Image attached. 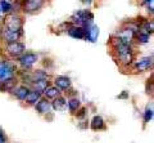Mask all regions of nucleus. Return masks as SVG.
<instances>
[{
  "instance_id": "16",
  "label": "nucleus",
  "mask_w": 154,
  "mask_h": 143,
  "mask_svg": "<svg viewBox=\"0 0 154 143\" xmlns=\"http://www.w3.org/2000/svg\"><path fill=\"white\" fill-rule=\"evenodd\" d=\"M51 110H54L57 112H63L67 110V99L66 97L63 95H59V97H57L53 99L51 102Z\"/></svg>"
},
{
  "instance_id": "6",
  "label": "nucleus",
  "mask_w": 154,
  "mask_h": 143,
  "mask_svg": "<svg viewBox=\"0 0 154 143\" xmlns=\"http://www.w3.org/2000/svg\"><path fill=\"white\" fill-rule=\"evenodd\" d=\"M26 52V46L21 41H16V43H9L7 45V53L11 57H19Z\"/></svg>"
},
{
  "instance_id": "1",
  "label": "nucleus",
  "mask_w": 154,
  "mask_h": 143,
  "mask_svg": "<svg viewBox=\"0 0 154 143\" xmlns=\"http://www.w3.org/2000/svg\"><path fill=\"white\" fill-rule=\"evenodd\" d=\"M93 13L89 11H77L73 13V16L71 17V21L75 23V26H81L85 27L88 23L93 22Z\"/></svg>"
},
{
  "instance_id": "3",
  "label": "nucleus",
  "mask_w": 154,
  "mask_h": 143,
  "mask_svg": "<svg viewBox=\"0 0 154 143\" xmlns=\"http://www.w3.org/2000/svg\"><path fill=\"white\" fill-rule=\"evenodd\" d=\"M16 74V66L8 61H0V81L14 78Z\"/></svg>"
},
{
  "instance_id": "5",
  "label": "nucleus",
  "mask_w": 154,
  "mask_h": 143,
  "mask_svg": "<svg viewBox=\"0 0 154 143\" xmlns=\"http://www.w3.org/2000/svg\"><path fill=\"white\" fill-rule=\"evenodd\" d=\"M37 61H38V56L36 53H31V52H28V53H23L22 56L18 57L19 65H21L23 68H26V70L31 68Z\"/></svg>"
},
{
  "instance_id": "15",
  "label": "nucleus",
  "mask_w": 154,
  "mask_h": 143,
  "mask_svg": "<svg viewBox=\"0 0 154 143\" xmlns=\"http://www.w3.org/2000/svg\"><path fill=\"white\" fill-rule=\"evenodd\" d=\"M68 35L73 39H77V40H82V39H86V32H85V28L81 27V26H71L68 30Z\"/></svg>"
},
{
  "instance_id": "22",
  "label": "nucleus",
  "mask_w": 154,
  "mask_h": 143,
  "mask_svg": "<svg viewBox=\"0 0 154 143\" xmlns=\"http://www.w3.org/2000/svg\"><path fill=\"white\" fill-rule=\"evenodd\" d=\"M81 107V101L77 97H73V98H69L68 101H67V108H68V111L71 113H76V111Z\"/></svg>"
},
{
  "instance_id": "18",
  "label": "nucleus",
  "mask_w": 154,
  "mask_h": 143,
  "mask_svg": "<svg viewBox=\"0 0 154 143\" xmlns=\"http://www.w3.org/2000/svg\"><path fill=\"white\" fill-rule=\"evenodd\" d=\"M17 79L16 78H12V79H8V80H4V81H0V92H9L11 93L12 90L17 87Z\"/></svg>"
},
{
  "instance_id": "21",
  "label": "nucleus",
  "mask_w": 154,
  "mask_h": 143,
  "mask_svg": "<svg viewBox=\"0 0 154 143\" xmlns=\"http://www.w3.org/2000/svg\"><path fill=\"white\" fill-rule=\"evenodd\" d=\"M118 62L123 66H131L135 62V56L134 52H128V53H123L118 56Z\"/></svg>"
},
{
  "instance_id": "2",
  "label": "nucleus",
  "mask_w": 154,
  "mask_h": 143,
  "mask_svg": "<svg viewBox=\"0 0 154 143\" xmlns=\"http://www.w3.org/2000/svg\"><path fill=\"white\" fill-rule=\"evenodd\" d=\"M4 27L11 31H22L23 20L18 14H9L4 20Z\"/></svg>"
},
{
  "instance_id": "20",
  "label": "nucleus",
  "mask_w": 154,
  "mask_h": 143,
  "mask_svg": "<svg viewBox=\"0 0 154 143\" xmlns=\"http://www.w3.org/2000/svg\"><path fill=\"white\" fill-rule=\"evenodd\" d=\"M42 98V93L41 92H37V90H33L31 89V92L28 93L27 95V98H26V103L27 104H30V106H35V104L40 101V99Z\"/></svg>"
},
{
  "instance_id": "25",
  "label": "nucleus",
  "mask_w": 154,
  "mask_h": 143,
  "mask_svg": "<svg viewBox=\"0 0 154 143\" xmlns=\"http://www.w3.org/2000/svg\"><path fill=\"white\" fill-rule=\"evenodd\" d=\"M0 9H2L3 13H11L13 11V5L8 0H2V2H0Z\"/></svg>"
},
{
  "instance_id": "17",
  "label": "nucleus",
  "mask_w": 154,
  "mask_h": 143,
  "mask_svg": "<svg viewBox=\"0 0 154 143\" xmlns=\"http://www.w3.org/2000/svg\"><path fill=\"white\" fill-rule=\"evenodd\" d=\"M30 78H31V85H32L33 83L40 81V80H49L50 75L45 70H36L30 72Z\"/></svg>"
},
{
  "instance_id": "31",
  "label": "nucleus",
  "mask_w": 154,
  "mask_h": 143,
  "mask_svg": "<svg viewBox=\"0 0 154 143\" xmlns=\"http://www.w3.org/2000/svg\"><path fill=\"white\" fill-rule=\"evenodd\" d=\"M81 2H84V3H88V4H90L93 0H81Z\"/></svg>"
},
{
  "instance_id": "14",
  "label": "nucleus",
  "mask_w": 154,
  "mask_h": 143,
  "mask_svg": "<svg viewBox=\"0 0 154 143\" xmlns=\"http://www.w3.org/2000/svg\"><path fill=\"white\" fill-rule=\"evenodd\" d=\"M90 128L94 132H100V130H105V129H107V124H105L104 119L100 115H95L93 117V120L90 121Z\"/></svg>"
},
{
  "instance_id": "10",
  "label": "nucleus",
  "mask_w": 154,
  "mask_h": 143,
  "mask_svg": "<svg viewBox=\"0 0 154 143\" xmlns=\"http://www.w3.org/2000/svg\"><path fill=\"white\" fill-rule=\"evenodd\" d=\"M30 92H31V88L28 87V85H17V87L14 88L11 93L18 99V101L25 102V101H26V98H27V95H28V93H30Z\"/></svg>"
},
{
  "instance_id": "8",
  "label": "nucleus",
  "mask_w": 154,
  "mask_h": 143,
  "mask_svg": "<svg viewBox=\"0 0 154 143\" xmlns=\"http://www.w3.org/2000/svg\"><path fill=\"white\" fill-rule=\"evenodd\" d=\"M134 63H135V70H136L137 72H145L148 70H152V67H153V56L144 57V58L134 62Z\"/></svg>"
},
{
  "instance_id": "32",
  "label": "nucleus",
  "mask_w": 154,
  "mask_h": 143,
  "mask_svg": "<svg viewBox=\"0 0 154 143\" xmlns=\"http://www.w3.org/2000/svg\"><path fill=\"white\" fill-rule=\"evenodd\" d=\"M3 16V12H2V9H0V17H2Z\"/></svg>"
},
{
  "instance_id": "7",
  "label": "nucleus",
  "mask_w": 154,
  "mask_h": 143,
  "mask_svg": "<svg viewBox=\"0 0 154 143\" xmlns=\"http://www.w3.org/2000/svg\"><path fill=\"white\" fill-rule=\"evenodd\" d=\"M116 37H118L119 41L122 43V44H126V45H131L132 40L136 37V34L132 32L131 30H128V28H122V30H119L117 34H116Z\"/></svg>"
},
{
  "instance_id": "27",
  "label": "nucleus",
  "mask_w": 154,
  "mask_h": 143,
  "mask_svg": "<svg viewBox=\"0 0 154 143\" xmlns=\"http://www.w3.org/2000/svg\"><path fill=\"white\" fill-rule=\"evenodd\" d=\"M152 119H153V107L146 106L145 111H144V122L148 124L149 121H152Z\"/></svg>"
},
{
  "instance_id": "23",
  "label": "nucleus",
  "mask_w": 154,
  "mask_h": 143,
  "mask_svg": "<svg viewBox=\"0 0 154 143\" xmlns=\"http://www.w3.org/2000/svg\"><path fill=\"white\" fill-rule=\"evenodd\" d=\"M48 87H50V81H49V80H40V81H36V83L32 84L33 90H37V92H41V93L44 92Z\"/></svg>"
},
{
  "instance_id": "29",
  "label": "nucleus",
  "mask_w": 154,
  "mask_h": 143,
  "mask_svg": "<svg viewBox=\"0 0 154 143\" xmlns=\"http://www.w3.org/2000/svg\"><path fill=\"white\" fill-rule=\"evenodd\" d=\"M8 142V138H7V134L4 133V130L0 128V143H7Z\"/></svg>"
},
{
  "instance_id": "11",
  "label": "nucleus",
  "mask_w": 154,
  "mask_h": 143,
  "mask_svg": "<svg viewBox=\"0 0 154 143\" xmlns=\"http://www.w3.org/2000/svg\"><path fill=\"white\" fill-rule=\"evenodd\" d=\"M35 110L37 113H40V115H48L50 111H51V102L49 99H46L42 97L40 101H38L36 104H35Z\"/></svg>"
},
{
  "instance_id": "13",
  "label": "nucleus",
  "mask_w": 154,
  "mask_h": 143,
  "mask_svg": "<svg viewBox=\"0 0 154 143\" xmlns=\"http://www.w3.org/2000/svg\"><path fill=\"white\" fill-rule=\"evenodd\" d=\"M22 34H23L22 31H11V30H7L5 27H4L3 31H2L3 39H4V41H7L8 44H9V43H16V41H18L19 39H21Z\"/></svg>"
},
{
  "instance_id": "30",
  "label": "nucleus",
  "mask_w": 154,
  "mask_h": 143,
  "mask_svg": "<svg viewBox=\"0 0 154 143\" xmlns=\"http://www.w3.org/2000/svg\"><path fill=\"white\" fill-rule=\"evenodd\" d=\"M128 97H130V94H128V92H126V90H125V92H122L121 94H119V95H118V97H117V98H118V99H127Z\"/></svg>"
},
{
  "instance_id": "19",
  "label": "nucleus",
  "mask_w": 154,
  "mask_h": 143,
  "mask_svg": "<svg viewBox=\"0 0 154 143\" xmlns=\"http://www.w3.org/2000/svg\"><path fill=\"white\" fill-rule=\"evenodd\" d=\"M59 95H62V92L57 87H54V85L48 87L44 92H42V97L46 98V99H49V101H50V99H54L57 97H59Z\"/></svg>"
},
{
  "instance_id": "9",
  "label": "nucleus",
  "mask_w": 154,
  "mask_h": 143,
  "mask_svg": "<svg viewBox=\"0 0 154 143\" xmlns=\"http://www.w3.org/2000/svg\"><path fill=\"white\" fill-rule=\"evenodd\" d=\"M54 87H57L60 92H67L69 88H72V81L68 76L59 75L54 79Z\"/></svg>"
},
{
  "instance_id": "24",
  "label": "nucleus",
  "mask_w": 154,
  "mask_h": 143,
  "mask_svg": "<svg viewBox=\"0 0 154 143\" xmlns=\"http://www.w3.org/2000/svg\"><path fill=\"white\" fill-rule=\"evenodd\" d=\"M113 49H114L116 53H117V56L123 54V53H128V52H132L131 45H126V44H118V45L113 46Z\"/></svg>"
},
{
  "instance_id": "26",
  "label": "nucleus",
  "mask_w": 154,
  "mask_h": 143,
  "mask_svg": "<svg viewBox=\"0 0 154 143\" xmlns=\"http://www.w3.org/2000/svg\"><path fill=\"white\" fill-rule=\"evenodd\" d=\"M75 116H76V119H79V120H85L86 116H88V108L81 106V107H80V108L76 111Z\"/></svg>"
},
{
  "instance_id": "12",
  "label": "nucleus",
  "mask_w": 154,
  "mask_h": 143,
  "mask_svg": "<svg viewBox=\"0 0 154 143\" xmlns=\"http://www.w3.org/2000/svg\"><path fill=\"white\" fill-rule=\"evenodd\" d=\"M84 28H85V32H86V39H88L89 41H91V43H95L96 39H98V36H99V28H98V26L94 25L93 22H90Z\"/></svg>"
},
{
  "instance_id": "4",
  "label": "nucleus",
  "mask_w": 154,
  "mask_h": 143,
  "mask_svg": "<svg viewBox=\"0 0 154 143\" xmlns=\"http://www.w3.org/2000/svg\"><path fill=\"white\" fill-rule=\"evenodd\" d=\"M44 2L45 0H25L22 4V11L27 14H33L42 8Z\"/></svg>"
},
{
  "instance_id": "28",
  "label": "nucleus",
  "mask_w": 154,
  "mask_h": 143,
  "mask_svg": "<svg viewBox=\"0 0 154 143\" xmlns=\"http://www.w3.org/2000/svg\"><path fill=\"white\" fill-rule=\"evenodd\" d=\"M136 37H137V40L140 41V43H148V41H149V37H150V35H148L146 32L139 31L137 34H136Z\"/></svg>"
}]
</instances>
